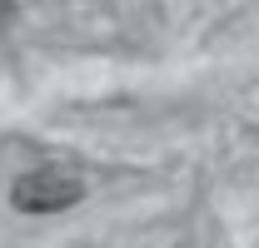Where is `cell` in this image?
<instances>
[{
	"mask_svg": "<svg viewBox=\"0 0 259 248\" xmlns=\"http://www.w3.org/2000/svg\"><path fill=\"white\" fill-rule=\"evenodd\" d=\"M5 10H10V5H5V0H0V15H5Z\"/></svg>",
	"mask_w": 259,
	"mask_h": 248,
	"instance_id": "2",
	"label": "cell"
},
{
	"mask_svg": "<svg viewBox=\"0 0 259 248\" xmlns=\"http://www.w3.org/2000/svg\"><path fill=\"white\" fill-rule=\"evenodd\" d=\"M80 199H85V179L70 164H40L10 184V204L20 214H60V209H75Z\"/></svg>",
	"mask_w": 259,
	"mask_h": 248,
	"instance_id": "1",
	"label": "cell"
}]
</instances>
